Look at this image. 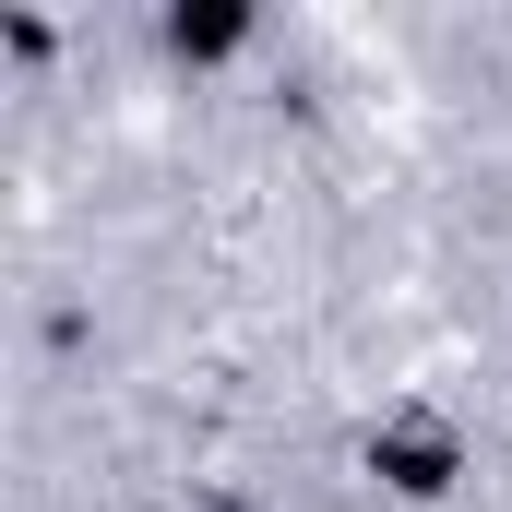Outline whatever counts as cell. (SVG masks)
I'll return each mask as SVG.
<instances>
[{
    "instance_id": "6da1fadb",
    "label": "cell",
    "mask_w": 512,
    "mask_h": 512,
    "mask_svg": "<svg viewBox=\"0 0 512 512\" xmlns=\"http://www.w3.org/2000/svg\"><path fill=\"white\" fill-rule=\"evenodd\" d=\"M382 477H393V489H441L453 453H441V441H382Z\"/></svg>"
},
{
    "instance_id": "7a4b0ae2",
    "label": "cell",
    "mask_w": 512,
    "mask_h": 512,
    "mask_svg": "<svg viewBox=\"0 0 512 512\" xmlns=\"http://www.w3.org/2000/svg\"><path fill=\"white\" fill-rule=\"evenodd\" d=\"M239 12H167V48H227Z\"/></svg>"
}]
</instances>
